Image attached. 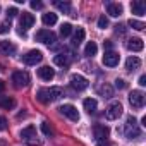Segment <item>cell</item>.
<instances>
[{"mask_svg": "<svg viewBox=\"0 0 146 146\" xmlns=\"http://www.w3.org/2000/svg\"><path fill=\"white\" fill-rule=\"evenodd\" d=\"M107 14L112 17H119L122 14V5L120 4H107Z\"/></svg>", "mask_w": 146, "mask_h": 146, "instance_id": "ac0fdd59", "label": "cell"}, {"mask_svg": "<svg viewBox=\"0 0 146 146\" xmlns=\"http://www.w3.org/2000/svg\"><path fill=\"white\" fill-rule=\"evenodd\" d=\"M107 26H108V19H107V16H105V14H102V16L98 17V28L105 29Z\"/></svg>", "mask_w": 146, "mask_h": 146, "instance_id": "4dcf8cb0", "label": "cell"}, {"mask_svg": "<svg viewBox=\"0 0 146 146\" xmlns=\"http://www.w3.org/2000/svg\"><path fill=\"white\" fill-rule=\"evenodd\" d=\"M60 96H64V88H60V86L41 88V90H38V93H36V98H38L41 103H50V102H55V100H58Z\"/></svg>", "mask_w": 146, "mask_h": 146, "instance_id": "6da1fadb", "label": "cell"}, {"mask_svg": "<svg viewBox=\"0 0 146 146\" xmlns=\"http://www.w3.org/2000/svg\"><path fill=\"white\" fill-rule=\"evenodd\" d=\"M43 24L45 26H53L55 23H57V14H53V12H48V14H43Z\"/></svg>", "mask_w": 146, "mask_h": 146, "instance_id": "cb8c5ba5", "label": "cell"}, {"mask_svg": "<svg viewBox=\"0 0 146 146\" xmlns=\"http://www.w3.org/2000/svg\"><path fill=\"white\" fill-rule=\"evenodd\" d=\"M58 110H60V113H62L64 117L70 119L72 122H78V120H79V112H78V108H76L74 105H69V103H67V105H62Z\"/></svg>", "mask_w": 146, "mask_h": 146, "instance_id": "8992f818", "label": "cell"}, {"mask_svg": "<svg viewBox=\"0 0 146 146\" xmlns=\"http://www.w3.org/2000/svg\"><path fill=\"white\" fill-rule=\"evenodd\" d=\"M4 91H5V83H4L2 79H0V95H2Z\"/></svg>", "mask_w": 146, "mask_h": 146, "instance_id": "ab89813d", "label": "cell"}, {"mask_svg": "<svg viewBox=\"0 0 146 146\" xmlns=\"http://www.w3.org/2000/svg\"><path fill=\"white\" fill-rule=\"evenodd\" d=\"M129 26H131L132 29H137V31H143V29L146 28V24H144L143 21H137V19H131V21H129Z\"/></svg>", "mask_w": 146, "mask_h": 146, "instance_id": "83f0119b", "label": "cell"}, {"mask_svg": "<svg viewBox=\"0 0 146 146\" xmlns=\"http://www.w3.org/2000/svg\"><path fill=\"white\" fill-rule=\"evenodd\" d=\"M31 7L33 9H43V4L38 2V0H31Z\"/></svg>", "mask_w": 146, "mask_h": 146, "instance_id": "74e56055", "label": "cell"}, {"mask_svg": "<svg viewBox=\"0 0 146 146\" xmlns=\"http://www.w3.org/2000/svg\"><path fill=\"white\" fill-rule=\"evenodd\" d=\"M41 58H43V53L40 50H31V52H28L23 57V60H24L26 65H36L38 62H41Z\"/></svg>", "mask_w": 146, "mask_h": 146, "instance_id": "30bf717a", "label": "cell"}, {"mask_svg": "<svg viewBox=\"0 0 146 146\" xmlns=\"http://www.w3.org/2000/svg\"><path fill=\"white\" fill-rule=\"evenodd\" d=\"M139 134H141V131H139V127H137V120H136L134 117H127V124H125V137H129V139H136V137H139Z\"/></svg>", "mask_w": 146, "mask_h": 146, "instance_id": "277c9868", "label": "cell"}, {"mask_svg": "<svg viewBox=\"0 0 146 146\" xmlns=\"http://www.w3.org/2000/svg\"><path fill=\"white\" fill-rule=\"evenodd\" d=\"M21 29H19V33L21 35H24L29 28H33V24H35V16L33 14H29V12H23L21 14Z\"/></svg>", "mask_w": 146, "mask_h": 146, "instance_id": "9c48e42d", "label": "cell"}, {"mask_svg": "<svg viewBox=\"0 0 146 146\" xmlns=\"http://www.w3.org/2000/svg\"><path fill=\"white\" fill-rule=\"evenodd\" d=\"M84 29L83 28H78L76 29V33H74V38H72V45H74V46H79L83 41H84Z\"/></svg>", "mask_w": 146, "mask_h": 146, "instance_id": "44dd1931", "label": "cell"}, {"mask_svg": "<svg viewBox=\"0 0 146 146\" xmlns=\"http://www.w3.org/2000/svg\"><path fill=\"white\" fill-rule=\"evenodd\" d=\"M125 46H127V50H131V52H141V50L144 48V43H143L141 38H131Z\"/></svg>", "mask_w": 146, "mask_h": 146, "instance_id": "5bb4252c", "label": "cell"}, {"mask_svg": "<svg viewBox=\"0 0 146 146\" xmlns=\"http://www.w3.org/2000/svg\"><path fill=\"white\" fill-rule=\"evenodd\" d=\"M12 83L16 84V88H26L29 84V74L26 70H16L12 74Z\"/></svg>", "mask_w": 146, "mask_h": 146, "instance_id": "5b68a950", "label": "cell"}, {"mask_svg": "<svg viewBox=\"0 0 146 146\" xmlns=\"http://www.w3.org/2000/svg\"><path fill=\"white\" fill-rule=\"evenodd\" d=\"M129 103L132 105V108H143L144 105V93L139 90H134L129 93Z\"/></svg>", "mask_w": 146, "mask_h": 146, "instance_id": "52a82bcc", "label": "cell"}, {"mask_svg": "<svg viewBox=\"0 0 146 146\" xmlns=\"http://www.w3.org/2000/svg\"><path fill=\"white\" fill-rule=\"evenodd\" d=\"M70 33H72V26H70L69 23H64V24L60 26V35H62L64 38H67Z\"/></svg>", "mask_w": 146, "mask_h": 146, "instance_id": "f1b7e54d", "label": "cell"}, {"mask_svg": "<svg viewBox=\"0 0 146 146\" xmlns=\"http://www.w3.org/2000/svg\"><path fill=\"white\" fill-rule=\"evenodd\" d=\"M96 52H98L96 43H95V41H88V45H86V48H84V55H88V57H95Z\"/></svg>", "mask_w": 146, "mask_h": 146, "instance_id": "d4e9b609", "label": "cell"}, {"mask_svg": "<svg viewBox=\"0 0 146 146\" xmlns=\"http://www.w3.org/2000/svg\"><path fill=\"white\" fill-rule=\"evenodd\" d=\"M70 86L74 88L76 91H83L88 88V79L81 74H72L70 76Z\"/></svg>", "mask_w": 146, "mask_h": 146, "instance_id": "ba28073f", "label": "cell"}, {"mask_svg": "<svg viewBox=\"0 0 146 146\" xmlns=\"http://www.w3.org/2000/svg\"><path fill=\"white\" fill-rule=\"evenodd\" d=\"M125 86H127V83H125L124 79H119V78L115 79V88H117V90H124Z\"/></svg>", "mask_w": 146, "mask_h": 146, "instance_id": "836d02e7", "label": "cell"}, {"mask_svg": "<svg viewBox=\"0 0 146 146\" xmlns=\"http://www.w3.org/2000/svg\"><path fill=\"white\" fill-rule=\"evenodd\" d=\"M112 46H113V43H112L110 40H105V41H103V48H105L107 52H110V50H112Z\"/></svg>", "mask_w": 146, "mask_h": 146, "instance_id": "8d00e7d4", "label": "cell"}, {"mask_svg": "<svg viewBox=\"0 0 146 146\" xmlns=\"http://www.w3.org/2000/svg\"><path fill=\"white\" fill-rule=\"evenodd\" d=\"M0 107L5 108V110H11L16 107V100L14 98H4V100H0Z\"/></svg>", "mask_w": 146, "mask_h": 146, "instance_id": "484cf974", "label": "cell"}, {"mask_svg": "<svg viewBox=\"0 0 146 146\" xmlns=\"http://www.w3.org/2000/svg\"><path fill=\"white\" fill-rule=\"evenodd\" d=\"M55 7L58 9V11H62V12H65V14H69L70 12V4L69 2H60V0H55Z\"/></svg>", "mask_w": 146, "mask_h": 146, "instance_id": "4316f807", "label": "cell"}, {"mask_svg": "<svg viewBox=\"0 0 146 146\" xmlns=\"http://www.w3.org/2000/svg\"><path fill=\"white\" fill-rule=\"evenodd\" d=\"M131 11H132V14L141 17L146 12V5H144V2H141V0H134V2L131 4Z\"/></svg>", "mask_w": 146, "mask_h": 146, "instance_id": "9a60e30c", "label": "cell"}, {"mask_svg": "<svg viewBox=\"0 0 146 146\" xmlns=\"http://www.w3.org/2000/svg\"><path fill=\"white\" fill-rule=\"evenodd\" d=\"M139 84H141V86H146V76H144V74L139 76Z\"/></svg>", "mask_w": 146, "mask_h": 146, "instance_id": "f35d334b", "label": "cell"}, {"mask_svg": "<svg viewBox=\"0 0 146 146\" xmlns=\"http://www.w3.org/2000/svg\"><path fill=\"white\" fill-rule=\"evenodd\" d=\"M119 60H120V57H119V53H115V52H105V55H103V64L107 65V67H115V65H119Z\"/></svg>", "mask_w": 146, "mask_h": 146, "instance_id": "7c38bea8", "label": "cell"}, {"mask_svg": "<svg viewBox=\"0 0 146 146\" xmlns=\"http://www.w3.org/2000/svg\"><path fill=\"white\" fill-rule=\"evenodd\" d=\"M21 137L26 139V141H31L33 137H36V127L35 125H28L21 131Z\"/></svg>", "mask_w": 146, "mask_h": 146, "instance_id": "d6986e66", "label": "cell"}, {"mask_svg": "<svg viewBox=\"0 0 146 146\" xmlns=\"http://www.w3.org/2000/svg\"><path fill=\"white\" fill-rule=\"evenodd\" d=\"M41 131H43L45 136H52V134H53V131H52V127H50V124H48L46 120L41 122Z\"/></svg>", "mask_w": 146, "mask_h": 146, "instance_id": "f546056e", "label": "cell"}, {"mask_svg": "<svg viewBox=\"0 0 146 146\" xmlns=\"http://www.w3.org/2000/svg\"><path fill=\"white\" fill-rule=\"evenodd\" d=\"M115 33L120 35V36H124L125 35V26L124 24H115Z\"/></svg>", "mask_w": 146, "mask_h": 146, "instance_id": "d6a6232c", "label": "cell"}, {"mask_svg": "<svg viewBox=\"0 0 146 146\" xmlns=\"http://www.w3.org/2000/svg\"><path fill=\"white\" fill-rule=\"evenodd\" d=\"M139 67H141V58H137V57H129V58L125 60V69H127V70L134 72V70H137Z\"/></svg>", "mask_w": 146, "mask_h": 146, "instance_id": "2e32d148", "label": "cell"}, {"mask_svg": "<svg viewBox=\"0 0 146 146\" xmlns=\"http://www.w3.org/2000/svg\"><path fill=\"white\" fill-rule=\"evenodd\" d=\"M9 31H11V23H9V21H5V23H2V24H0V35L9 33Z\"/></svg>", "mask_w": 146, "mask_h": 146, "instance_id": "1f68e13d", "label": "cell"}, {"mask_svg": "<svg viewBox=\"0 0 146 146\" xmlns=\"http://www.w3.org/2000/svg\"><path fill=\"white\" fill-rule=\"evenodd\" d=\"M98 93H100L103 98H112V96H113V88H112L110 84H103V86L98 88Z\"/></svg>", "mask_w": 146, "mask_h": 146, "instance_id": "603a6c76", "label": "cell"}, {"mask_svg": "<svg viewBox=\"0 0 146 146\" xmlns=\"http://www.w3.org/2000/svg\"><path fill=\"white\" fill-rule=\"evenodd\" d=\"M122 112H124L122 103H120V102H112V103L107 107V110H105V117H107L108 120H117V119L122 115Z\"/></svg>", "mask_w": 146, "mask_h": 146, "instance_id": "7a4b0ae2", "label": "cell"}, {"mask_svg": "<svg viewBox=\"0 0 146 146\" xmlns=\"http://www.w3.org/2000/svg\"><path fill=\"white\" fill-rule=\"evenodd\" d=\"M38 76L43 79V81H52L55 78V70L50 67V65H43L38 69Z\"/></svg>", "mask_w": 146, "mask_h": 146, "instance_id": "4fadbf2b", "label": "cell"}, {"mask_svg": "<svg viewBox=\"0 0 146 146\" xmlns=\"http://www.w3.org/2000/svg\"><path fill=\"white\" fill-rule=\"evenodd\" d=\"M53 62H55V65L67 67L70 60H69V57H67V55H64V53H58V55H55V57H53Z\"/></svg>", "mask_w": 146, "mask_h": 146, "instance_id": "7402d4cb", "label": "cell"}, {"mask_svg": "<svg viewBox=\"0 0 146 146\" xmlns=\"http://www.w3.org/2000/svg\"><path fill=\"white\" fill-rule=\"evenodd\" d=\"M17 14H19V12H17V9H16V7H11V9H7V17H11V19H12V17H16Z\"/></svg>", "mask_w": 146, "mask_h": 146, "instance_id": "e575fe53", "label": "cell"}, {"mask_svg": "<svg viewBox=\"0 0 146 146\" xmlns=\"http://www.w3.org/2000/svg\"><path fill=\"white\" fill-rule=\"evenodd\" d=\"M7 129V119L4 115H0V131H5Z\"/></svg>", "mask_w": 146, "mask_h": 146, "instance_id": "d590c367", "label": "cell"}, {"mask_svg": "<svg viewBox=\"0 0 146 146\" xmlns=\"http://www.w3.org/2000/svg\"><path fill=\"white\" fill-rule=\"evenodd\" d=\"M14 52H16V46H14L11 41H7V40H2V41H0V53L11 55V53H14Z\"/></svg>", "mask_w": 146, "mask_h": 146, "instance_id": "e0dca14e", "label": "cell"}, {"mask_svg": "<svg viewBox=\"0 0 146 146\" xmlns=\"http://www.w3.org/2000/svg\"><path fill=\"white\" fill-rule=\"evenodd\" d=\"M83 107H84V110H86L88 113H95L98 103H96V100H93V98H86V100L83 102Z\"/></svg>", "mask_w": 146, "mask_h": 146, "instance_id": "ffe728a7", "label": "cell"}, {"mask_svg": "<svg viewBox=\"0 0 146 146\" xmlns=\"http://www.w3.org/2000/svg\"><path fill=\"white\" fill-rule=\"evenodd\" d=\"M35 38H36V41L45 43V45H53L57 41V35L53 31H50V29H40V31H36Z\"/></svg>", "mask_w": 146, "mask_h": 146, "instance_id": "3957f363", "label": "cell"}, {"mask_svg": "<svg viewBox=\"0 0 146 146\" xmlns=\"http://www.w3.org/2000/svg\"><path fill=\"white\" fill-rule=\"evenodd\" d=\"M98 146H112V144H110V143H103V141H100Z\"/></svg>", "mask_w": 146, "mask_h": 146, "instance_id": "60d3db41", "label": "cell"}, {"mask_svg": "<svg viewBox=\"0 0 146 146\" xmlns=\"http://www.w3.org/2000/svg\"><path fill=\"white\" fill-rule=\"evenodd\" d=\"M93 132H95V137H96L98 141H107L108 136H110V129H108L107 125H103V124H95Z\"/></svg>", "mask_w": 146, "mask_h": 146, "instance_id": "8fae6325", "label": "cell"}]
</instances>
